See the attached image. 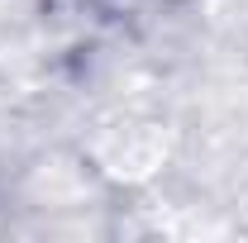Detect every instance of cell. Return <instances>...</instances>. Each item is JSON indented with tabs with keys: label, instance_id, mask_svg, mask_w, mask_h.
Masks as SVG:
<instances>
[{
	"label": "cell",
	"instance_id": "cell-1",
	"mask_svg": "<svg viewBox=\"0 0 248 243\" xmlns=\"http://www.w3.org/2000/svg\"><path fill=\"white\" fill-rule=\"evenodd\" d=\"M95 157L110 177H148L157 162H162V138L153 129H115L95 143Z\"/></svg>",
	"mask_w": 248,
	"mask_h": 243
}]
</instances>
